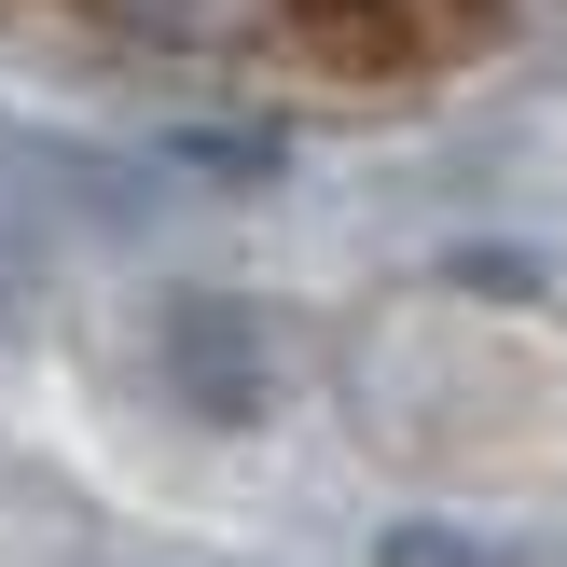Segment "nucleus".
<instances>
[{
  "mask_svg": "<svg viewBox=\"0 0 567 567\" xmlns=\"http://www.w3.org/2000/svg\"><path fill=\"white\" fill-rule=\"evenodd\" d=\"M138 14H166V28H291L319 55H402V42L471 28L485 0H138Z\"/></svg>",
  "mask_w": 567,
  "mask_h": 567,
  "instance_id": "f257e3e1",
  "label": "nucleus"
}]
</instances>
